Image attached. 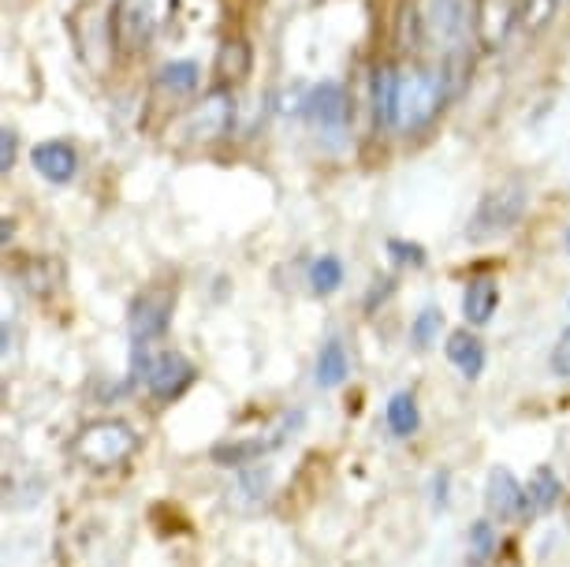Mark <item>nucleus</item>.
Segmentation results:
<instances>
[{
    "label": "nucleus",
    "instance_id": "obj_16",
    "mask_svg": "<svg viewBox=\"0 0 570 567\" xmlns=\"http://www.w3.org/2000/svg\"><path fill=\"white\" fill-rule=\"evenodd\" d=\"M563 500V481L548 463H541L525 481V505H530V516H548L552 508H559Z\"/></svg>",
    "mask_w": 570,
    "mask_h": 567
},
{
    "label": "nucleus",
    "instance_id": "obj_25",
    "mask_svg": "<svg viewBox=\"0 0 570 567\" xmlns=\"http://www.w3.org/2000/svg\"><path fill=\"white\" fill-rule=\"evenodd\" d=\"M268 470L265 467H250V470H243V478H239V486H235V493L246 497V505H262L265 493H268Z\"/></svg>",
    "mask_w": 570,
    "mask_h": 567
},
{
    "label": "nucleus",
    "instance_id": "obj_6",
    "mask_svg": "<svg viewBox=\"0 0 570 567\" xmlns=\"http://www.w3.org/2000/svg\"><path fill=\"white\" fill-rule=\"evenodd\" d=\"M303 113H306V120L314 124V131L328 135V138H340L351 124V94L332 79L317 82V87L306 94Z\"/></svg>",
    "mask_w": 570,
    "mask_h": 567
},
{
    "label": "nucleus",
    "instance_id": "obj_13",
    "mask_svg": "<svg viewBox=\"0 0 570 567\" xmlns=\"http://www.w3.org/2000/svg\"><path fill=\"white\" fill-rule=\"evenodd\" d=\"M522 16V0H481L478 4V38L485 46L508 41L514 19Z\"/></svg>",
    "mask_w": 570,
    "mask_h": 567
},
{
    "label": "nucleus",
    "instance_id": "obj_1",
    "mask_svg": "<svg viewBox=\"0 0 570 567\" xmlns=\"http://www.w3.org/2000/svg\"><path fill=\"white\" fill-rule=\"evenodd\" d=\"M422 46L440 52V63L470 57V30H478V8L470 0H422Z\"/></svg>",
    "mask_w": 570,
    "mask_h": 567
},
{
    "label": "nucleus",
    "instance_id": "obj_28",
    "mask_svg": "<svg viewBox=\"0 0 570 567\" xmlns=\"http://www.w3.org/2000/svg\"><path fill=\"white\" fill-rule=\"evenodd\" d=\"M548 366H552L556 378L570 381V329H563V333H559L552 355H548Z\"/></svg>",
    "mask_w": 570,
    "mask_h": 567
},
{
    "label": "nucleus",
    "instance_id": "obj_27",
    "mask_svg": "<svg viewBox=\"0 0 570 567\" xmlns=\"http://www.w3.org/2000/svg\"><path fill=\"white\" fill-rule=\"evenodd\" d=\"M389 254L400 265H411V270H422L425 265V247L422 243H406V239H389Z\"/></svg>",
    "mask_w": 570,
    "mask_h": 567
},
{
    "label": "nucleus",
    "instance_id": "obj_22",
    "mask_svg": "<svg viewBox=\"0 0 570 567\" xmlns=\"http://www.w3.org/2000/svg\"><path fill=\"white\" fill-rule=\"evenodd\" d=\"M497 549H500V538H497V530H492V519H478L466 538L470 567H485L492 556H497Z\"/></svg>",
    "mask_w": 570,
    "mask_h": 567
},
{
    "label": "nucleus",
    "instance_id": "obj_17",
    "mask_svg": "<svg viewBox=\"0 0 570 567\" xmlns=\"http://www.w3.org/2000/svg\"><path fill=\"white\" fill-rule=\"evenodd\" d=\"M448 359L455 362L462 378H481V370H485V344H481L478 336L470 333V329H459V333L448 336Z\"/></svg>",
    "mask_w": 570,
    "mask_h": 567
},
{
    "label": "nucleus",
    "instance_id": "obj_26",
    "mask_svg": "<svg viewBox=\"0 0 570 567\" xmlns=\"http://www.w3.org/2000/svg\"><path fill=\"white\" fill-rule=\"evenodd\" d=\"M19 276H23V287L35 295H46L52 292V262L46 258H30L23 262V270H19Z\"/></svg>",
    "mask_w": 570,
    "mask_h": 567
},
{
    "label": "nucleus",
    "instance_id": "obj_2",
    "mask_svg": "<svg viewBox=\"0 0 570 567\" xmlns=\"http://www.w3.org/2000/svg\"><path fill=\"white\" fill-rule=\"evenodd\" d=\"M455 98L444 68H425L411 63L400 68V116H395V131H422L440 116L444 101Z\"/></svg>",
    "mask_w": 570,
    "mask_h": 567
},
{
    "label": "nucleus",
    "instance_id": "obj_31",
    "mask_svg": "<svg viewBox=\"0 0 570 567\" xmlns=\"http://www.w3.org/2000/svg\"><path fill=\"white\" fill-rule=\"evenodd\" d=\"M433 489H436V493H433V505H436V508H444V505H448V470H440V475L433 478Z\"/></svg>",
    "mask_w": 570,
    "mask_h": 567
},
{
    "label": "nucleus",
    "instance_id": "obj_19",
    "mask_svg": "<svg viewBox=\"0 0 570 567\" xmlns=\"http://www.w3.org/2000/svg\"><path fill=\"white\" fill-rule=\"evenodd\" d=\"M198 82H202V68L195 60H171L157 75V90L165 98H190L198 90Z\"/></svg>",
    "mask_w": 570,
    "mask_h": 567
},
{
    "label": "nucleus",
    "instance_id": "obj_9",
    "mask_svg": "<svg viewBox=\"0 0 570 567\" xmlns=\"http://www.w3.org/2000/svg\"><path fill=\"white\" fill-rule=\"evenodd\" d=\"M485 508L497 522H522L530 516L525 505V486L511 475L508 467H492L485 481Z\"/></svg>",
    "mask_w": 570,
    "mask_h": 567
},
{
    "label": "nucleus",
    "instance_id": "obj_18",
    "mask_svg": "<svg viewBox=\"0 0 570 567\" xmlns=\"http://www.w3.org/2000/svg\"><path fill=\"white\" fill-rule=\"evenodd\" d=\"M351 373V359H347V348L340 344L336 336L325 340L317 351V370H314V381L317 389H340Z\"/></svg>",
    "mask_w": 570,
    "mask_h": 567
},
{
    "label": "nucleus",
    "instance_id": "obj_21",
    "mask_svg": "<svg viewBox=\"0 0 570 567\" xmlns=\"http://www.w3.org/2000/svg\"><path fill=\"white\" fill-rule=\"evenodd\" d=\"M217 75L224 82H239L250 75V46L243 38H228L217 52Z\"/></svg>",
    "mask_w": 570,
    "mask_h": 567
},
{
    "label": "nucleus",
    "instance_id": "obj_20",
    "mask_svg": "<svg viewBox=\"0 0 570 567\" xmlns=\"http://www.w3.org/2000/svg\"><path fill=\"white\" fill-rule=\"evenodd\" d=\"M384 419H389L392 437H400V441L414 437L417 426H422V411H417L414 392H395L392 400H389V411H384Z\"/></svg>",
    "mask_w": 570,
    "mask_h": 567
},
{
    "label": "nucleus",
    "instance_id": "obj_30",
    "mask_svg": "<svg viewBox=\"0 0 570 567\" xmlns=\"http://www.w3.org/2000/svg\"><path fill=\"white\" fill-rule=\"evenodd\" d=\"M12 165H16V131L4 127V131H0V168L12 173Z\"/></svg>",
    "mask_w": 570,
    "mask_h": 567
},
{
    "label": "nucleus",
    "instance_id": "obj_32",
    "mask_svg": "<svg viewBox=\"0 0 570 567\" xmlns=\"http://www.w3.org/2000/svg\"><path fill=\"white\" fill-rule=\"evenodd\" d=\"M567 254H570V232H567Z\"/></svg>",
    "mask_w": 570,
    "mask_h": 567
},
{
    "label": "nucleus",
    "instance_id": "obj_24",
    "mask_svg": "<svg viewBox=\"0 0 570 567\" xmlns=\"http://www.w3.org/2000/svg\"><path fill=\"white\" fill-rule=\"evenodd\" d=\"M440 329H444V314H440L436 306H425L422 314L414 317L411 340H414L417 348H433V344H436V336H440Z\"/></svg>",
    "mask_w": 570,
    "mask_h": 567
},
{
    "label": "nucleus",
    "instance_id": "obj_11",
    "mask_svg": "<svg viewBox=\"0 0 570 567\" xmlns=\"http://www.w3.org/2000/svg\"><path fill=\"white\" fill-rule=\"evenodd\" d=\"M279 444H284V430H273V433H265V437H235V441L213 444V463L243 470V467L257 463V459H265L268 452H276Z\"/></svg>",
    "mask_w": 570,
    "mask_h": 567
},
{
    "label": "nucleus",
    "instance_id": "obj_8",
    "mask_svg": "<svg viewBox=\"0 0 570 567\" xmlns=\"http://www.w3.org/2000/svg\"><path fill=\"white\" fill-rule=\"evenodd\" d=\"M171 306H176V292L168 287H149V292L135 295L131 303V336L135 344H149V340L165 336L171 325Z\"/></svg>",
    "mask_w": 570,
    "mask_h": 567
},
{
    "label": "nucleus",
    "instance_id": "obj_10",
    "mask_svg": "<svg viewBox=\"0 0 570 567\" xmlns=\"http://www.w3.org/2000/svg\"><path fill=\"white\" fill-rule=\"evenodd\" d=\"M232 124H235V98H232V90H213L206 94L195 109H190L187 116V135H195V138H220V135H228L232 131Z\"/></svg>",
    "mask_w": 570,
    "mask_h": 567
},
{
    "label": "nucleus",
    "instance_id": "obj_3",
    "mask_svg": "<svg viewBox=\"0 0 570 567\" xmlns=\"http://www.w3.org/2000/svg\"><path fill=\"white\" fill-rule=\"evenodd\" d=\"M138 448V433L120 419H98L86 422L79 437H75L71 452L79 456L82 467L90 470H112L120 467L124 459H131Z\"/></svg>",
    "mask_w": 570,
    "mask_h": 567
},
{
    "label": "nucleus",
    "instance_id": "obj_4",
    "mask_svg": "<svg viewBox=\"0 0 570 567\" xmlns=\"http://www.w3.org/2000/svg\"><path fill=\"white\" fill-rule=\"evenodd\" d=\"M525 206H530V190H525L522 179H511V184L485 190L466 224V239L485 243V239H497L503 232H511L514 224L525 217Z\"/></svg>",
    "mask_w": 570,
    "mask_h": 567
},
{
    "label": "nucleus",
    "instance_id": "obj_14",
    "mask_svg": "<svg viewBox=\"0 0 570 567\" xmlns=\"http://www.w3.org/2000/svg\"><path fill=\"white\" fill-rule=\"evenodd\" d=\"M395 116H400V68H395V63H376L373 120L376 127H395Z\"/></svg>",
    "mask_w": 570,
    "mask_h": 567
},
{
    "label": "nucleus",
    "instance_id": "obj_12",
    "mask_svg": "<svg viewBox=\"0 0 570 567\" xmlns=\"http://www.w3.org/2000/svg\"><path fill=\"white\" fill-rule=\"evenodd\" d=\"M30 165L38 168L41 179H49V184H71L75 173H79V154H75L71 143H63V138H49V143H38L30 149Z\"/></svg>",
    "mask_w": 570,
    "mask_h": 567
},
{
    "label": "nucleus",
    "instance_id": "obj_23",
    "mask_svg": "<svg viewBox=\"0 0 570 567\" xmlns=\"http://www.w3.org/2000/svg\"><path fill=\"white\" fill-rule=\"evenodd\" d=\"M340 284H343V262L336 254H321V258L309 265V287H314V295L340 292Z\"/></svg>",
    "mask_w": 570,
    "mask_h": 567
},
{
    "label": "nucleus",
    "instance_id": "obj_15",
    "mask_svg": "<svg viewBox=\"0 0 570 567\" xmlns=\"http://www.w3.org/2000/svg\"><path fill=\"white\" fill-rule=\"evenodd\" d=\"M500 306V284L492 276H473L462 292V317L466 325H489Z\"/></svg>",
    "mask_w": 570,
    "mask_h": 567
},
{
    "label": "nucleus",
    "instance_id": "obj_5",
    "mask_svg": "<svg viewBox=\"0 0 570 567\" xmlns=\"http://www.w3.org/2000/svg\"><path fill=\"white\" fill-rule=\"evenodd\" d=\"M157 35V12L149 0H116L109 12V38L120 52H142Z\"/></svg>",
    "mask_w": 570,
    "mask_h": 567
},
{
    "label": "nucleus",
    "instance_id": "obj_33",
    "mask_svg": "<svg viewBox=\"0 0 570 567\" xmlns=\"http://www.w3.org/2000/svg\"><path fill=\"white\" fill-rule=\"evenodd\" d=\"M567 519H570V505H567Z\"/></svg>",
    "mask_w": 570,
    "mask_h": 567
},
{
    "label": "nucleus",
    "instance_id": "obj_7",
    "mask_svg": "<svg viewBox=\"0 0 570 567\" xmlns=\"http://www.w3.org/2000/svg\"><path fill=\"white\" fill-rule=\"evenodd\" d=\"M195 381H198V366L187 355H179V351H160L146 370V389L157 403L179 400Z\"/></svg>",
    "mask_w": 570,
    "mask_h": 567
},
{
    "label": "nucleus",
    "instance_id": "obj_29",
    "mask_svg": "<svg viewBox=\"0 0 570 567\" xmlns=\"http://www.w3.org/2000/svg\"><path fill=\"white\" fill-rule=\"evenodd\" d=\"M548 12H552V0H522V16H525V23H533V27H541Z\"/></svg>",
    "mask_w": 570,
    "mask_h": 567
}]
</instances>
